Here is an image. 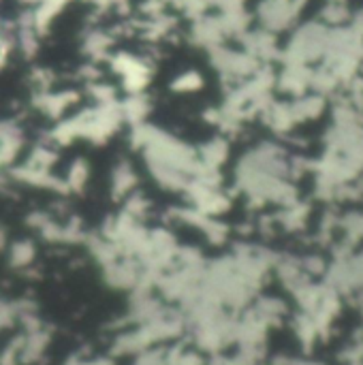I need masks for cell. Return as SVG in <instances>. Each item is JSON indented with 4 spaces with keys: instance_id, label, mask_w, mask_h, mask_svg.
I'll return each instance as SVG.
<instances>
[{
    "instance_id": "1",
    "label": "cell",
    "mask_w": 363,
    "mask_h": 365,
    "mask_svg": "<svg viewBox=\"0 0 363 365\" xmlns=\"http://www.w3.org/2000/svg\"><path fill=\"white\" fill-rule=\"evenodd\" d=\"M32 257H34V250H32L28 244H17V246L13 248V252H11L13 265H19V267L28 265V263L32 261Z\"/></svg>"
}]
</instances>
